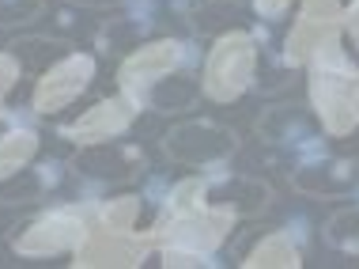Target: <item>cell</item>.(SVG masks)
Instances as JSON below:
<instances>
[{"label": "cell", "instance_id": "obj_1", "mask_svg": "<svg viewBox=\"0 0 359 269\" xmlns=\"http://www.w3.org/2000/svg\"><path fill=\"white\" fill-rule=\"evenodd\" d=\"M235 213L205 201V175L182 178L167 197L159 201V216L148 228L151 247H186V251L216 254L227 243L231 228H235Z\"/></svg>", "mask_w": 359, "mask_h": 269}, {"label": "cell", "instance_id": "obj_2", "mask_svg": "<svg viewBox=\"0 0 359 269\" xmlns=\"http://www.w3.org/2000/svg\"><path fill=\"white\" fill-rule=\"evenodd\" d=\"M310 69V110L329 137H352L359 129V61L341 50V38L325 42L306 61Z\"/></svg>", "mask_w": 359, "mask_h": 269}, {"label": "cell", "instance_id": "obj_3", "mask_svg": "<svg viewBox=\"0 0 359 269\" xmlns=\"http://www.w3.org/2000/svg\"><path fill=\"white\" fill-rule=\"evenodd\" d=\"M87 228H91V213L80 201H65V205H50L42 213L12 224L8 243L19 258H57V254H72L83 243Z\"/></svg>", "mask_w": 359, "mask_h": 269}, {"label": "cell", "instance_id": "obj_4", "mask_svg": "<svg viewBox=\"0 0 359 269\" xmlns=\"http://www.w3.org/2000/svg\"><path fill=\"white\" fill-rule=\"evenodd\" d=\"M257 80V42L246 31H223L205 53L201 88L212 103H238Z\"/></svg>", "mask_w": 359, "mask_h": 269}, {"label": "cell", "instance_id": "obj_5", "mask_svg": "<svg viewBox=\"0 0 359 269\" xmlns=\"http://www.w3.org/2000/svg\"><path fill=\"white\" fill-rule=\"evenodd\" d=\"M159 148L178 167L205 171V167H219V163H227L235 156L238 133L216 118H189V122H178V126H170L163 133Z\"/></svg>", "mask_w": 359, "mask_h": 269}, {"label": "cell", "instance_id": "obj_6", "mask_svg": "<svg viewBox=\"0 0 359 269\" xmlns=\"http://www.w3.org/2000/svg\"><path fill=\"white\" fill-rule=\"evenodd\" d=\"M193 57H197V53H193V46L182 42V38H155V42H137L129 53L121 57V65H118V91L140 110L144 91H148L155 80H163L167 72L189 69Z\"/></svg>", "mask_w": 359, "mask_h": 269}, {"label": "cell", "instance_id": "obj_7", "mask_svg": "<svg viewBox=\"0 0 359 269\" xmlns=\"http://www.w3.org/2000/svg\"><path fill=\"white\" fill-rule=\"evenodd\" d=\"M95 76H99V61L87 50L61 53L53 65H46L38 72L34 91H31V114H38V118H57V114L69 110L91 88Z\"/></svg>", "mask_w": 359, "mask_h": 269}, {"label": "cell", "instance_id": "obj_8", "mask_svg": "<svg viewBox=\"0 0 359 269\" xmlns=\"http://www.w3.org/2000/svg\"><path fill=\"white\" fill-rule=\"evenodd\" d=\"M257 140L265 144L276 156H310V152L322 148V122L310 107H299V103H280V107H265L257 114Z\"/></svg>", "mask_w": 359, "mask_h": 269}, {"label": "cell", "instance_id": "obj_9", "mask_svg": "<svg viewBox=\"0 0 359 269\" xmlns=\"http://www.w3.org/2000/svg\"><path fill=\"white\" fill-rule=\"evenodd\" d=\"M155 251L148 232L137 228H110L91 220L83 243L72 251V265L76 269H137L144 265V258Z\"/></svg>", "mask_w": 359, "mask_h": 269}, {"label": "cell", "instance_id": "obj_10", "mask_svg": "<svg viewBox=\"0 0 359 269\" xmlns=\"http://www.w3.org/2000/svg\"><path fill=\"white\" fill-rule=\"evenodd\" d=\"M291 190L314 201H344L359 194V159L352 156H329V152H310L291 163Z\"/></svg>", "mask_w": 359, "mask_h": 269}, {"label": "cell", "instance_id": "obj_11", "mask_svg": "<svg viewBox=\"0 0 359 269\" xmlns=\"http://www.w3.org/2000/svg\"><path fill=\"white\" fill-rule=\"evenodd\" d=\"M344 31V8L341 0H299V15L284 38V61L291 69L306 65L325 42L341 38Z\"/></svg>", "mask_w": 359, "mask_h": 269}, {"label": "cell", "instance_id": "obj_12", "mask_svg": "<svg viewBox=\"0 0 359 269\" xmlns=\"http://www.w3.org/2000/svg\"><path fill=\"white\" fill-rule=\"evenodd\" d=\"M72 171L83 182H133L140 171H148V156L140 144L114 137L99 144H80L72 156Z\"/></svg>", "mask_w": 359, "mask_h": 269}, {"label": "cell", "instance_id": "obj_13", "mask_svg": "<svg viewBox=\"0 0 359 269\" xmlns=\"http://www.w3.org/2000/svg\"><path fill=\"white\" fill-rule=\"evenodd\" d=\"M137 114L140 110L118 91V95H110V99H99L95 107H87L83 114H76L72 122L57 126V133H61L65 140H72L76 148H80V144H99V140L125 137V133L133 129V122H137Z\"/></svg>", "mask_w": 359, "mask_h": 269}, {"label": "cell", "instance_id": "obj_14", "mask_svg": "<svg viewBox=\"0 0 359 269\" xmlns=\"http://www.w3.org/2000/svg\"><path fill=\"white\" fill-rule=\"evenodd\" d=\"M205 201L227 209V213H235L238 220H254L273 205L276 194H273V186H269L265 178L227 171V175H205Z\"/></svg>", "mask_w": 359, "mask_h": 269}, {"label": "cell", "instance_id": "obj_15", "mask_svg": "<svg viewBox=\"0 0 359 269\" xmlns=\"http://www.w3.org/2000/svg\"><path fill=\"white\" fill-rule=\"evenodd\" d=\"M201 99H205L201 80H193L189 69H178V72H167L163 80H155L151 88L144 91L140 110H151V114H186V110L197 107Z\"/></svg>", "mask_w": 359, "mask_h": 269}, {"label": "cell", "instance_id": "obj_16", "mask_svg": "<svg viewBox=\"0 0 359 269\" xmlns=\"http://www.w3.org/2000/svg\"><path fill=\"white\" fill-rule=\"evenodd\" d=\"M65 178V163L61 159H42L31 163L27 171H19L15 178H8L0 186V205H27V201H42L50 197Z\"/></svg>", "mask_w": 359, "mask_h": 269}, {"label": "cell", "instance_id": "obj_17", "mask_svg": "<svg viewBox=\"0 0 359 269\" xmlns=\"http://www.w3.org/2000/svg\"><path fill=\"white\" fill-rule=\"evenodd\" d=\"M246 269H265V265H276V269H299L303 265V247L295 243L291 232H269L265 239H257L250 247V254L242 258Z\"/></svg>", "mask_w": 359, "mask_h": 269}, {"label": "cell", "instance_id": "obj_18", "mask_svg": "<svg viewBox=\"0 0 359 269\" xmlns=\"http://www.w3.org/2000/svg\"><path fill=\"white\" fill-rule=\"evenodd\" d=\"M42 152V137L27 126H15L8 133H0V186L8 178H15L19 171H27Z\"/></svg>", "mask_w": 359, "mask_h": 269}, {"label": "cell", "instance_id": "obj_19", "mask_svg": "<svg viewBox=\"0 0 359 269\" xmlns=\"http://www.w3.org/2000/svg\"><path fill=\"white\" fill-rule=\"evenodd\" d=\"M8 50L19 53V61H23L27 69H38V72H42L46 65H53L61 53H69V42L50 38V34H27V38H15Z\"/></svg>", "mask_w": 359, "mask_h": 269}, {"label": "cell", "instance_id": "obj_20", "mask_svg": "<svg viewBox=\"0 0 359 269\" xmlns=\"http://www.w3.org/2000/svg\"><path fill=\"white\" fill-rule=\"evenodd\" d=\"M322 235H325V243L333 247V251H348V254H355V247H359V205H344V209H337V213L325 220Z\"/></svg>", "mask_w": 359, "mask_h": 269}, {"label": "cell", "instance_id": "obj_21", "mask_svg": "<svg viewBox=\"0 0 359 269\" xmlns=\"http://www.w3.org/2000/svg\"><path fill=\"white\" fill-rule=\"evenodd\" d=\"M140 213H144V197H137V194H118V197H106L102 205L91 213V220L110 224V228H137Z\"/></svg>", "mask_w": 359, "mask_h": 269}, {"label": "cell", "instance_id": "obj_22", "mask_svg": "<svg viewBox=\"0 0 359 269\" xmlns=\"http://www.w3.org/2000/svg\"><path fill=\"white\" fill-rule=\"evenodd\" d=\"M46 12V0H0V27H31Z\"/></svg>", "mask_w": 359, "mask_h": 269}, {"label": "cell", "instance_id": "obj_23", "mask_svg": "<svg viewBox=\"0 0 359 269\" xmlns=\"http://www.w3.org/2000/svg\"><path fill=\"white\" fill-rule=\"evenodd\" d=\"M159 258L167 269H193V265H212V254L186 251V247H159Z\"/></svg>", "mask_w": 359, "mask_h": 269}, {"label": "cell", "instance_id": "obj_24", "mask_svg": "<svg viewBox=\"0 0 359 269\" xmlns=\"http://www.w3.org/2000/svg\"><path fill=\"white\" fill-rule=\"evenodd\" d=\"M23 80V61L12 50H0V103L15 91V84Z\"/></svg>", "mask_w": 359, "mask_h": 269}, {"label": "cell", "instance_id": "obj_25", "mask_svg": "<svg viewBox=\"0 0 359 269\" xmlns=\"http://www.w3.org/2000/svg\"><path fill=\"white\" fill-rule=\"evenodd\" d=\"M344 34L352 38L355 61H359V0H352V4H348V12H344Z\"/></svg>", "mask_w": 359, "mask_h": 269}, {"label": "cell", "instance_id": "obj_26", "mask_svg": "<svg viewBox=\"0 0 359 269\" xmlns=\"http://www.w3.org/2000/svg\"><path fill=\"white\" fill-rule=\"evenodd\" d=\"M254 8L261 19H280L291 8V0H254Z\"/></svg>", "mask_w": 359, "mask_h": 269}, {"label": "cell", "instance_id": "obj_27", "mask_svg": "<svg viewBox=\"0 0 359 269\" xmlns=\"http://www.w3.org/2000/svg\"><path fill=\"white\" fill-rule=\"evenodd\" d=\"M69 4H76V8H121L129 0H69Z\"/></svg>", "mask_w": 359, "mask_h": 269}, {"label": "cell", "instance_id": "obj_28", "mask_svg": "<svg viewBox=\"0 0 359 269\" xmlns=\"http://www.w3.org/2000/svg\"><path fill=\"white\" fill-rule=\"evenodd\" d=\"M0 122H4V103H0Z\"/></svg>", "mask_w": 359, "mask_h": 269}, {"label": "cell", "instance_id": "obj_29", "mask_svg": "<svg viewBox=\"0 0 359 269\" xmlns=\"http://www.w3.org/2000/svg\"><path fill=\"white\" fill-rule=\"evenodd\" d=\"M355 258H359V247H355Z\"/></svg>", "mask_w": 359, "mask_h": 269}]
</instances>
